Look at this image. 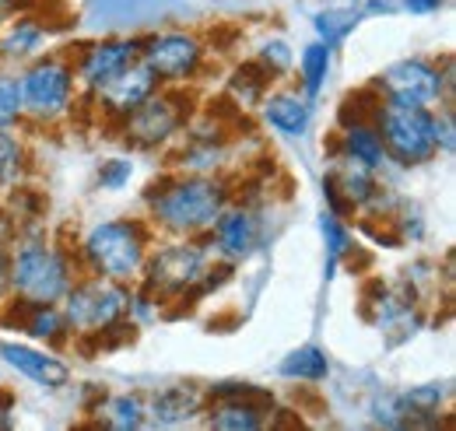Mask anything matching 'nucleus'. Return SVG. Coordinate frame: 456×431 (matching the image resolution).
Masks as SVG:
<instances>
[{"label": "nucleus", "mask_w": 456, "mask_h": 431, "mask_svg": "<svg viewBox=\"0 0 456 431\" xmlns=\"http://www.w3.org/2000/svg\"><path fill=\"white\" fill-rule=\"evenodd\" d=\"M372 123L383 137L387 159H394L400 165H421L439 151L436 116L428 112V106H414V102L379 95L376 109H372Z\"/></svg>", "instance_id": "obj_1"}, {"label": "nucleus", "mask_w": 456, "mask_h": 431, "mask_svg": "<svg viewBox=\"0 0 456 431\" xmlns=\"http://www.w3.org/2000/svg\"><path fill=\"white\" fill-rule=\"evenodd\" d=\"M323 235H327L330 256H334V260H341L351 242H347V228L341 224V215H338V211H327V215H323Z\"/></svg>", "instance_id": "obj_27"}, {"label": "nucleus", "mask_w": 456, "mask_h": 431, "mask_svg": "<svg viewBox=\"0 0 456 431\" xmlns=\"http://www.w3.org/2000/svg\"><path fill=\"white\" fill-rule=\"evenodd\" d=\"M267 81H271V74L260 67V63H249V67H242L235 77H232V85H228V92L235 95V102L242 109L256 106L260 99H264V88H267Z\"/></svg>", "instance_id": "obj_22"}, {"label": "nucleus", "mask_w": 456, "mask_h": 431, "mask_svg": "<svg viewBox=\"0 0 456 431\" xmlns=\"http://www.w3.org/2000/svg\"><path fill=\"white\" fill-rule=\"evenodd\" d=\"M341 144H344V159L365 165L372 172L387 165V148H383V137H379V130H376L372 119H358V116L347 119V126H344L341 134Z\"/></svg>", "instance_id": "obj_15"}, {"label": "nucleus", "mask_w": 456, "mask_h": 431, "mask_svg": "<svg viewBox=\"0 0 456 431\" xmlns=\"http://www.w3.org/2000/svg\"><path fill=\"white\" fill-rule=\"evenodd\" d=\"M11 239H14V221L7 215H0V253H7Z\"/></svg>", "instance_id": "obj_30"}, {"label": "nucleus", "mask_w": 456, "mask_h": 431, "mask_svg": "<svg viewBox=\"0 0 456 431\" xmlns=\"http://www.w3.org/2000/svg\"><path fill=\"white\" fill-rule=\"evenodd\" d=\"M81 253L99 277L130 281L148 260V232L141 221H102L88 232Z\"/></svg>", "instance_id": "obj_3"}, {"label": "nucleus", "mask_w": 456, "mask_h": 431, "mask_svg": "<svg viewBox=\"0 0 456 431\" xmlns=\"http://www.w3.org/2000/svg\"><path fill=\"white\" fill-rule=\"evenodd\" d=\"M446 85H450V74H439V67L428 60H400L383 74V95L414 102V106L439 102Z\"/></svg>", "instance_id": "obj_9"}, {"label": "nucleus", "mask_w": 456, "mask_h": 431, "mask_svg": "<svg viewBox=\"0 0 456 431\" xmlns=\"http://www.w3.org/2000/svg\"><path fill=\"white\" fill-rule=\"evenodd\" d=\"M74 284L70 264L46 242H21L11 256V291L25 305H57Z\"/></svg>", "instance_id": "obj_4"}, {"label": "nucleus", "mask_w": 456, "mask_h": 431, "mask_svg": "<svg viewBox=\"0 0 456 431\" xmlns=\"http://www.w3.org/2000/svg\"><path fill=\"white\" fill-rule=\"evenodd\" d=\"M215 239V249L228 256V260H246L256 246V221L249 211L235 207V211H222L215 217V224L208 228Z\"/></svg>", "instance_id": "obj_14"}, {"label": "nucleus", "mask_w": 456, "mask_h": 431, "mask_svg": "<svg viewBox=\"0 0 456 431\" xmlns=\"http://www.w3.org/2000/svg\"><path fill=\"white\" fill-rule=\"evenodd\" d=\"M271 77L274 74H285L288 67H291V50H288V43H281V39H274V43H267L264 50H260V60H256Z\"/></svg>", "instance_id": "obj_26"}, {"label": "nucleus", "mask_w": 456, "mask_h": 431, "mask_svg": "<svg viewBox=\"0 0 456 431\" xmlns=\"http://www.w3.org/2000/svg\"><path fill=\"white\" fill-rule=\"evenodd\" d=\"M46 39V28L32 18H21V21H11V28L0 36V56L4 60H25V56L39 53Z\"/></svg>", "instance_id": "obj_17"}, {"label": "nucleus", "mask_w": 456, "mask_h": 431, "mask_svg": "<svg viewBox=\"0 0 456 431\" xmlns=\"http://www.w3.org/2000/svg\"><path fill=\"white\" fill-rule=\"evenodd\" d=\"M137 43L134 39H106V43H95L88 46L85 56L77 60V77L88 85V88H102L113 74H119L130 60H137Z\"/></svg>", "instance_id": "obj_12"}, {"label": "nucleus", "mask_w": 456, "mask_h": 431, "mask_svg": "<svg viewBox=\"0 0 456 431\" xmlns=\"http://www.w3.org/2000/svg\"><path fill=\"white\" fill-rule=\"evenodd\" d=\"M134 175V165L123 162V159H113V162L102 165V172H99V183H102V190H119L126 179Z\"/></svg>", "instance_id": "obj_29"}, {"label": "nucleus", "mask_w": 456, "mask_h": 431, "mask_svg": "<svg viewBox=\"0 0 456 431\" xmlns=\"http://www.w3.org/2000/svg\"><path fill=\"white\" fill-rule=\"evenodd\" d=\"M74 95V67L60 56L39 60L21 77V102L36 119H57L70 106Z\"/></svg>", "instance_id": "obj_7"}, {"label": "nucleus", "mask_w": 456, "mask_h": 431, "mask_svg": "<svg viewBox=\"0 0 456 431\" xmlns=\"http://www.w3.org/2000/svg\"><path fill=\"white\" fill-rule=\"evenodd\" d=\"M25 112V102H21V77L14 74H0V130L14 126Z\"/></svg>", "instance_id": "obj_25"}, {"label": "nucleus", "mask_w": 456, "mask_h": 431, "mask_svg": "<svg viewBox=\"0 0 456 431\" xmlns=\"http://www.w3.org/2000/svg\"><path fill=\"white\" fill-rule=\"evenodd\" d=\"M130 313V291L110 281V277H92L81 284H70L63 295V320L77 333H102L116 326Z\"/></svg>", "instance_id": "obj_5"}, {"label": "nucleus", "mask_w": 456, "mask_h": 431, "mask_svg": "<svg viewBox=\"0 0 456 431\" xmlns=\"http://www.w3.org/2000/svg\"><path fill=\"white\" fill-rule=\"evenodd\" d=\"M14 7H18V0H0V21H4V18H7Z\"/></svg>", "instance_id": "obj_32"}, {"label": "nucleus", "mask_w": 456, "mask_h": 431, "mask_svg": "<svg viewBox=\"0 0 456 431\" xmlns=\"http://www.w3.org/2000/svg\"><path fill=\"white\" fill-rule=\"evenodd\" d=\"M330 372V362L320 347H298L291 351L285 362H281V376L285 378H302V382H320V378Z\"/></svg>", "instance_id": "obj_20"}, {"label": "nucleus", "mask_w": 456, "mask_h": 431, "mask_svg": "<svg viewBox=\"0 0 456 431\" xmlns=\"http://www.w3.org/2000/svg\"><path fill=\"white\" fill-rule=\"evenodd\" d=\"M21 168H25V151L21 144L0 130V190H11L18 179H21Z\"/></svg>", "instance_id": "obj_24"}, {"label": "nucleus", "mask_w": 456, "mask_h": 431, "mask_svg": "<svg viewBox=\"0 0 456 431\" xmlns=\"http://www.w3.org/2000/svg\"><path fill=\"white\" fill-rule=\"evenodd\" d=\"M351 25H354V14H323V18L316 21V32H320V39H323L327 46H334Z\"/></svg>", "instance_id": "obj_28"}, {"label": "nucleus", "mask_w": 456, "mask_h": 431, "mask_svg": "<svg viewBox=\"0 0 456 431\" xmlns=\"http://www.w3.org/2000/svg\"><path fill=\"white\" fill-rule=\"evenodd\" d=\"M200 411V393L193 386H169L166 393L155 396L151 403V414L162 421V425H175V421H186L190 414Z\"/></svg>", "instance_id": "obj_18"}, {"label": "nucleus", "mask_w": 456, "mask_h": 431, "mask_svg": "<svg viewBox=\"0 0 456 431\" xmlns=\"http://www.w3.org/2000/svg\"><path fill=\"white\" fill-rule=\"evenodd\" d=\"M0 358L18 372V376L32 378V382H39V386H46V389H60V386H67V378H70V369L53 358V354H46V351H36V347H28V344H0Z\"/></svg>", "instance_id": "obj_13"}, {"label": "nucleus", "mask_w": 456, "mask_h": 431, "mask_svg": "<svg viewBox=\"0 0 456 431\" xmlns=\"http://www.w3.org/2000/svg\"><path fill=\"white\" fill-rule=\"evenodd\" d=\"M155 85H159V77L144 67V60L137 56V60H130L119 74H113L102 88H95V95H99V102H106L110 112L116 116H126L130 109H137L151 92H155Z\"/></svg>", "instance_id": "obj_11"}, {"label": "nucleus", "mask_w": 456, "mask_h": 431, "mask_svg": "<svg viewBox=\"0 0 456 431\" xmlns=\"http://www.w3.org/2000/svg\"><path fill=\"white\" fill-rule=\"evenodd\" d=\"M225 211V190L215 179L186 175L151 193V215L162 228L175 235H197L215 224V217Z\"/></svg>", "instance_id": "obj_2"}, {"label": "nucleus", "mask_w": 456, "mask_h": 431, "mask_svg": "<svg viewBox=\"0 0 456 431\" xmlns=\"http://www.w3.org/2000/svg\"><path fill=\"white\" fill-rule=\"evenodd\" d=\"M99 414H106L102 418V425L106 428H141L144 425V403L137 400V396H113V400H106L102 407H99Z\"/></svg>", "instance_id": "obj_23"}, {"label": "nucleus", "mask_w": 456, "mask_h": 431, "mask_svg": "<svg viewBox=\"0 0 456 431\" xmlns=\"http://www.w3.org/2000/svg\"><path fill=\"white\" fill-rule=\"evenodd\" d=\"M141 60L159 81H186V77H193L200 70L204 50L186 32H162V36H151L144 43Z\"/></svg>", "instance_id": "obj_8"}, {"label": "nucleus", "mask_w": 456, "mask_h": 431, "mask_svg": "<svg viewBox=\"0 0 456 431\" xmlns=\"http://www.w3.org/2000/svg\"><path fill=\"white\" fill-rule=\"evenodd\" d=\"M179 99L172 95H148L137 109H130L123 116V137L134 144V148H155L162 144L166 137L175 134V126L183 123V109L175 106Z\"/></svg>", "instance_id": "obj_10"}, {"label": "nucleus", "mask_w": 456, "mask_h": 431, "mask_svg": "<svg viewBox=\"0 0 456 431\" xmlns=\"http://www.w3.org/2000/svg\"><path fill=\"white\" fill-rule=\"evenodd\" d=\"M21 309H25L21 326L28 329V337L46 340V344L63 340V333H67V320H63V313H60L57 305H25V302H21Z\"/></svg>", "instance_id": "obj_19"}, {"label": "nucleus", "mask_w": 456, "mask_h": 431, "mask_svg": "<svg viewBox=\"0 0 456 431\" xmlns=\"http://www.w3.org/2000/svg\"><path fill=\"white\" fill-rule=\"evenodd\" d=\"M264 116L267 123L285 134V137H302L309 130V119H313V109H309V95H298V92H278L264 102Z\"/></svg>", "instance_id": "obj_16"}, {"label": "nucleus", "mask_w": 456, "mask_h": 431, "mask_svg": "<svg viewBox=\"0 0 456 431\" xmlns=\"http://www.w3.org/2000/svg\"><path fill=\"white\" fill-rule=\"evenodd\" d=\"M443 0H403V7L407 11H414V14H428V11H436Z\"/></svg>", "instance_id": "obj_31"}, {"label": "nucleus", "mask_w": 456, "mask_h": 431, "mask_svg": "<svg viewBox=\"0 0 456 431\" xmlns=\"http://www.w3.org/2000/svg\"><path fill=\"white\" fill-rule=\"evenodd\" d=\"M298 70H302V92L305 95H316L330 74V46L327 43H313L302 50V60H298Z\"/></svg>", "instance_id": "obj_21"}, {"label": "nucleus", "mask_w": 456, "mask_h": 431, "mask_svg": "<svg viewBox=\"0 0 456 431\" xmlns=\"http://www.w3.org/2000/svg\"><path fill=\"white\" fill-rule=\"evenodd\" d=\"M215 284L211 277V260L204 246L183 242V246H169L159 256H151L148 264V291L151 295H190V291H208Z\"/></svg>", "instance_id": "obj_6"}]
</instances>
